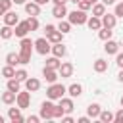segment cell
Instances as JSON below:
<instances>
[{
    "label": "cell",
    "instance_id": "26",
    "mask_svg": "<svg viewBox=\"0 0 123 123\" xmlns=\"http://www.w3.org/2000/svg\"><path fill=\"white\" fill-rule=\"evenodd\" d=\"M106 13V6L100 2V4H92V15H96V17H102Z\"/></svg>",
    "mask_w": 123,
    "mask_h": 123
},
{
    "label": "cell",
    "instance_id": "50",
    "mask_svg": "<svg viewBox=\"0 0 123 123\" xmlns=\"http://www.w3.org/2000/svg\"><path fill=\"white\" fill-rule=\"evenodd\" d=\"M69 2H73V4H79V2H81V0H69Z\"/></svg>",
    "mask_w": 123,
    "mask_h": 123
},
{
    "label": "cell",
    "instance_id": "39",
    "mask_svg": "<svg viewBox=\"0 0 123 123\" xmlns=\"http://www.w3.org/2000/svg\"><path fill=\"white\" fill-rule=\"evenodd\" d=\"M113 121H115V123H123V108L113 113Z\"/></svg>",
    "mask_w": 123,
    "mask_h": 123
},
{
    "label": "cell",
    "instance_id": "2",
    "mask_svg": "<svg viewBox=\"0 0 123 123\" xmlns=\"http://www.w3.org/2000/svg\"><path fill=\"white\" fill-rule=\"evenodd\" d=\"M65 92H67V88H65L62 83H50V86L46 88V96H48L50 100H60Z\"/></svg>",
    "mask_w": 123,
    "mask_h": 123
},
{
    "label": "cell",
    "instance_id": "47",
    "mask_svg": "<svg viewBox=\"0 0 123 123\" xmlns=\"http://www.w3.org/2000/svg\"><path fill=\"white\" fill-rule=\"evenodd\" d=\"M35 2H37V4H38V6H42V4H48V2H50V0H35Z\"/></svg>",
    "mask_w": 123,
    "mask_h": 123
},
{
    "label": "cell",
    "instance_id": "20",
    "mask_svg": "<svg viewBox=\"0 0 123 123\" xmlns=\"http://www.w3.org/2000/svg\"><path fill=\"white\" fill-rule=\"evenodd\" d=\"M56 58H63L65 56V46L62 44V42H54V46H52V50H50Z\"/></svg>",
    "mask_w": 123,
    "mask_h": 123
},
{
    "label": "cell",
    "instance_id": "48",
    "mask_svg": "<svg viewBox=\"0 0 123 123\" xmlns=\"http://www.w3.org/2000/svg\"><path fill=\"white\" fill-rule=\"evenodd\" d=\"M12 2H13V4H25L27 0H12Z\"/></svg>",
    "mask_w": 123,
    "mask_h": 123
},
{
    "label": "cell",
    "instance_id": "29",
    "mask_svg": "<svg viewBox=\"0 0 123 123\" xmlns=\"http://www.w3.org/2000/svg\"><path fill=\"white\" fill-rule=\"evenodd\" d=\"M60 65H62V62H60V58H48L46 60V65L44 67H50V69H60Z\"/></svg>",
    "mask_w": 123,
    "mask_h": 123
},
{
    "label": "cell",
    "instance_id": "1",
    "mask_svg": "<svg viewBox=\"0 0 123 123\" xmlns=\"http://www.w3.org/2000/svg\"><path fill=\"white\" fill-rule=\"evenodd\" d=\"M19 46H21V50H19V63H21V65H27V63L31 62V52H33V48H35V42H33L31 38L23 37Z\"/></svg>",
    "mask_w": 123,
    "mask_h": 123
},
{
    "label": "cell",
    "instance_id": "9",
    "mask_svg": "<svg viewBox=\"0 0 123 123\" xmlns=\"http://www.w3.org/2000/svg\"><path fill=\"white\" fill-rule=\"evenodd\" d=\"M100 19H102V27H106V29H113L117 23V17L113 13H104Z\"/></svg>",
    "mask_w": 123,
    "mask_h": 123
},
{
    "label": "cell",
    "instance_id": "8",
    "mask_svg": "<svg viewBox=\"0 0 123 123\" xmlns=\"http://www.w3.org/2000/svg\"><path fill=\"white\" fill-rule=\"evenodd\" d=\"M4 25H10V27H15L17 23H19V17H17V13L15 12H12V10H8L4 15Z\"/></svg>",
    "mask_w": 123,
    "mask_h": 123
},
{
    "label": "cell",
    "instance_id": "51",
    "mask_svg": "<svg viewBox=\"0 0 123 123\" xmlns=\"http://www.w3.org/2000/svg\"><path fill=\"white\" fill-rule=\"evenodd\" d=\"M86 2H90V4H96V0H86Z\"/></svg>",
    "mask_w": 123,
    "mask_h": 123
},
{
    "label": "cell",
    "instance_id": "21",
    "mask_svg": "<svg viewBox=\"0 0 123 123\" xmlns=\"http://www.w3.org/2000/svg\"><path fill=\"white\" fill-rule=\"evenodd\" d=\"M15 96H17V92H12V90H6V92H2V96H0V100L4 102V104H13L15 102Z\"/></svg>",
    "mask_w": 123,
    "mask_h": 123
},
{
    "label": "cell",
    "instance_id": "41",
    "mask_svg": "<svg viewBox=\"0 0 123 123\" xmlns=\"http://www.w3.org/2000/svg\"><path fill=\"white\" fill-rule=\"evenodd\" d=\"M115 63H117L119 67H123V52H117V54H115Z\"/></svg>",
    "mask_w": 123,
    "mask_h": 123
},
{
    "label": "cell",
    "instance_id": "38",
    "mask_svg": "<svg viewBox=\"0 0 123 123\" xmlns=\"http://www.w3.org/2000/svg\"><path fill=\"white\" fill-rule=\"evenodd\" d=\"M113 15L115 17H123V0L119 4H115V10H113Z\"/></svg>",
    "mask_w": 123,
    "mask_h": 123
},
{
    "label": "cell",
    "instance_id": "30",
    "mask_svg": "<svg viewBox=\"0 0 123 123\" xmlns=\"http://www.w3.org/2000/svg\"><path fill=\"white\" fill-rule=\"evenodd\" d=\"M0 37H2V38H6V40H8V38H12V37H13V29H12L10 25H4V27L0 29Z\"/></svg>",
    "mask_w": 123,
    "mask_h": 123
},
{
    "label": "cell",
    "instance_id": "33",
    "mask_svg": "<svg viewBox=\"0 0 123 123\" xmlns=\"http://www.w3.org/2000/svg\"><path fill=\"white\" fill-rule=\"evenodd\" d=\"M2 75H4L6 79L15 77V69H13V65H4V67H2Z\"/></svg>",
    "mask_w": 123,
    "mask_h": 123
},
{
    "label": "cell",
    "instance_id": "53",
    "mask_svg": "<svg viewBox=\"0 0 123 123\" xmlns=\"http://www.w3.org/2000/svg\"><path fill=\"white\" fill-rule=\"evenodd\" d=\"M121 108H123V98H121Z\"/></svg>",
    "mask_w": 123,
    "mask_h": 123
},
{
    "label": "cell",
    "instance_id": "37",
    "mask_svg": "<svg viewBox=\"0 0 123 123\" xmlns=\"http://www.w3.org/2000/svg\"><path fill=\"white\" fill-rule=\"evenodd\" d=\"M63 115H65V110H63L60 104H58V106H54V117H60V119H62Z\"/></svg>",
    "mask_w": 123,
    "mask_h": 123
},
{
    "label": "cell",
    "instance_id": "49",
    "mask_svg": "<svg viewBox=\"0 0 123 123\" xmlns=\"http://www.w3.org/2000/svg\"><path fill=\"white\" fill-rule=\"evenodd\" d=\"M52 2H54V4H65L67 0H52Z\"/></svg>",
    "mask_w": 123,
    "mask_h": 123
},
{
    "label": "cell",
    "instance_id": "17",
    "mask_svg": "<svg viewBox=\"0 0 123 123\" xmlns=\"http://www.w3.org/2000/svg\"><path fill=\"white\" fill-rule=\"evenodd\" d=\"M67 92H69V96H71V98H79V96L83 94V86H81L79 83H73V85H69V86H67Z\"/></svg>",
    "mask_w": 123,
    "mask_h": 123
},
{
    "label": "cell",
    "instance_id": "35",
    "mask_svg": "<svg viewBox=\"0 0 123 123\" xmlns=\"http://www.w3.org/2000/svg\"><path fill=\"white\" fill-rule=\"evenodd\" d=\"M12 0H0V15H4L8 10H12Z\"/></svg>",
    "mask_w": 123,
    "mask_h": 123
},
{
    "label": "cell",
    "instance_id": "6",
    "mask_svg": "<svg viewBox=\"0 0 123 123\" xmlns=\"http://www.w3.org/2000/svg\"><path fill=\"white\" fill-rule=\"evenodd\" d=\"M54 106L50 100L40 104V119H54Z\"/></svg>",
    "mask_w": 123,
    "mask_h": 123
},
{
    "label": "cell",
    "instance_id": "12",
    "mask_svg": "<svg viewBox=\"0 0 123 123\" xmlns=\"http://www.w3.org/2000/svg\"><path fill=\"white\" fill-rule=\"evenodd\" d=\"M8 117H10V121H13V123H21V121H23L21 108H19V106H17V108H10V110H8Z\"/></svg>",
    "mask_w": 123,
    "mask_h": 123
},
{
    "label": "cell",
    "instance_id": "36",
    "mask_svg": "<svg viewBox=\"0 0 123 123\" xmlns=\"http://www.w3.org/2000/svg\"><path fill=\"white\" fill-rule=\"evenodd\" d=\"M27 77H29V73H27L25 69H15V79H17V81H23V83H25Z\"/></svg>",
    "mask_w": 123,
    "mask_h": 123
},
{
    "label": "cell",
    "instance_id": "3",
    "mask_svg": "<svg viewBox=\"0 0 123 123\" xmlns=\"http://www.w3.org/2000/svg\"><path fill=\"white\" fill-rule=\"evenodd\" d=\"M67 21L71 23V25H83V23H86V19H88V15H86V12H83V10H73V12H69L67 13Z\"/></svg>",
    "mask_w": 123,
    "mask_h": 123
},
{
    "label": "cell",
    "instance_id": "34",
    "mask_svg": "<svg viewBox=\"0 0 123 123\" xmlns=\"http://www.w3.org/2000/svg\"><path fill=\"white\" fill-rule=\"evenodd\" d=\"M6 62H8V65H15V63H19V54L10 52V54L6 56Z\"/></svg>",
    "mask_w": 123,
    "mask_h": 123
},
{
    "label": "cell",
    "instance_id": "42",
    "mask_svg": "<svg viewBox=\"0 0 123 123\" xmlns=\"http://www.w3.org/2000/svg\"><path fill=\"white\" fill-rule=\"evenodd\" d=\"M27 121H29V123H38V121H40V115H29Z\"/></svg>",
    "mask_w": 123,
    "mask_h": 123
},
{
    "label": "cell",
    "instance_id": "4",
    "mask_svg": "<svg viewBox=\"0 0 123 123\" xmlns=\"http://www.w3.org/2000/svg\"><path fill=\"white\" fill-rule=\"evenodd\" d=\"M35 50H37L40 56H46V54L52 50V46H50V40H48L46 37H40V38H37V40H35Z\"/></svg>",
    "mask_w": 123,
    "mask_h": 123
},
{
    "label": "cell",
    "instance_id": "44",
    "mask_svg": "<svg viewBox=\"0 0 123 123\" xmlns=\"http://www.w3.org/2000/svg\"><path fill=\"white\" fill-rule=\"evenodd\" d=\"M62 121H63V123H73V117H71V115H63Z\"/></svg>",
    "mask_w": 123,
    "mask_h": 123
},
{
    "label": "cell",
    "instance_id": "11",
    "mask_svg": "<svg viewBox=\"0 0 123 123\" xmlns=\"http://www.w3.org/2000/svg\"><path fill=\"white\" fill-rule=\"evenodd\" d=\"M27 33H29V25H27V21H19V23L15 25V29H13V35L19 37V38L27 37Z\"/></svg>",
    "mask_w": 123,
    "mask_h": 123
},
{
    "label": "cell",
    "instance_id": "52",
    "mask_svg": "<svg viewBox=\"0 0 123 123\" xmlns=\"http://www.w3.org/2000/svg\"><path fill=\"white\" fill-rule=\"evenodd\" d=\"M0 123H4V117H2V115H0Z\"/></svg>",
    "mask_w": 123,
    "mask_h": 123
},
{
    "label": "cell",
    "instance_id": "10",
    "mask_svg": "<svg viewBox=\"0 0 123 123\" xmlns=\"http://www.w3.org/2000/svg\"><path fill=\"white\" fill-rule=\"evenodd\" d=\"M42 77L46 79V83H56V81H58V77H60V73H58V69L44 67V69H42Z\"/></svg>",
    "mask_w": 123,
    "mask_h": 123
},
{
    "label": "cell",
    "instance_id": "22",
    "mask_svg": "<svg viewBox=\"0 0 123 123\" xmlns=\"http://www.w3.org/2000/svg\"><path fill=\"white\" fill-rule=\"evenodd\" d=\"M98 119H100L102 123H111V121H113V113H111L110 110H100Z\"/></svg>",
    "mask_w": 123,
    "mask_h": 123
},
{
    "label": "cell",
    "instance_id": "7",
    "mask_svg": "<svg viewBox=\"0 0 123 123\" xmlns=\"http://www.w3.org/2000/svg\"><path fill=\"white\" fill-rule=\"evenodd\" d=\"M15 102H17V106H19L21 110L29 108V104H31V92H29V90H27V92H17Z\"/></svg>",
    "mask_w": 123,
    "mask_h": 123
},
{
    "label": "cell",
    "instance_id": "19",
    "mask_svg": "<svg viewBox=\"0 0 123 123\" xmlns=\"http://www.w3.org/2000/svg\"><path fill=\"white\" fill-rule=\"evenodd\" d=\"M104 50H106V54H117L119 52V44L115 42V40H106V46H104Z\"/></svg>",
    "mask_w": 123,
    "mask_h": 123
},
{
    "label": "cell",
    "instance_id": "32",
    "mask_svg": "<svg viewBox=\"0 0 123 123\" xmlns=\"http://www.w3.org/2000/svg\"><path fill=\"white\" fill-rule=\"evenodd\" d=\"M58 31H60L62 35H65V33H69V31H71V23H69V21H63V19H60V25H58Z\"/></svg>",
    "mask_w": 123,
    "mask_h": 123
},
{
    "label": "cell",
    "instance_id": "25",
    "mask_svg": "<svg viewBox=\"0 0 123 123\" xmlns=\"http://www.w3.org/2000/svg\"><path fill=\"white\" fill-rule=\"evenodd\" d=\"M100 104H96V102H92V104H88V108H86V113H88V117H98V113H100Z\"/></svg>",
    "mask_w": 123,
    "mask_h": 123
},
{
    "label": "cell",
    "instance_id": "46",
    "mask_svg": "<svg viewBox=\"0 0 123 123\" xmlns=\"http://www.w3.org/2000/svg\"><path fill=\"white\" fill-rule=\"evenodd\" d=\"M117 81L123 83V67H121V71H119V75H117Z\"/></svg>",
    "mask_w": 123,
    "mask_h": 123
},
{
    "label": "cell",
    "instance_id": "5",
    "mask_svg": "<svg viewBox=\"0 0 123 123\" xmlns=\"http://www.w3.org/2000/svg\"><path fill=\"white\" fill-rule=\"evenodd\" d=\"M44 31H46V38H48L52 44H54V42H62V33L58 31V27H54V25H46Z\"/></svg>",
    "mask_w": 123,
    "mask_h": 123
},
{
    "label": "cell",
    "instance_id": "45",
    "mask_svg": "<svg viewBox=\"0 0 123 123\" xmlns=\"http://www.w3.org/2000/svg\"><path fill=\"white\" fill-rule=\"evenodd\" d=\"M102 4L104 6H111V4H115V0H102Z\"/></svg>",
    "mask_w": 123,
    "mask_h": 123
},
{
    "label": "cell",
    "instance_id": "15",
    "mask_svg": "<svg viewBox=\"0 0 123 123\" xmlns=\"http://www.w3.org/2000/svg\"><path fill=\"white\" fill-rule=\"evenodd\" d=\"M58 73L62 75V79H63V77H71V75H73V63H69V62H63V63L60 65Z\"/></svg>",
    "mask_w": 123,
    "mask_h": 123
},
{
    "label": "cell",
    "instance_id": "43",
    "mask_svg": "<svg viewBox=\"0 0 123 123\" xmlns=\"http://www.w3.org/2000/svg\"><path fill=\"white\" fill-rule=\"evenodd\" d=\"M77 123H90V117H88V115H83V117L77 119Z\"/></svg>",
    "mask_w": 123,
    "mask_h": 123
},
{
    "label": "cell",
    "instance_id": "28",
    "mask_svg": "<svg viewBox=\"0 0 123 123\" xmlns=\"http://www.w3.org/2000/svg\"><path fill=\"white\" fill-rule=\"evenodd\" d=\"M111 33H113V31H111V29H106V27H100V29H98V37H100L104 42L111 38Z\"/></svg>",
    "mask_w": 123,
    "mask_h": 123
},
{
    "label": "cell",
    "instance_id": "16",
    "mask_svg": "<svg viewBox=\"0 0 123 123\" xmlns=\"http://www.w3.org/2000/svg\"><path fill=\"white\" fill-rule=\"evenodd\" d=\"M25 12L29 13V15H38L40 13V6L33 0V2H25Z\"/></svg>",
    "mask_w": 123,
    "mask_h": 123
},
{
    "label": "cell",
    "instance_id": "13",
    "mask_svg": "<svg viewBox=\"0 0 123 123\" xmlns=\"http://www.w3.org/2000/svg\"><path fill=\"white\" fill-rule=\"evenodd\" d=\"M52 15L58 17V19H63V17L67 15V8H65V4H54V8H52Z\"/></svg>",
    "mask_w": 123,
    "mask_h": 123
},
{
    "label": "cell",
    "instance_id": "14",
    "mask_svg": "<svg viewBox=\"0 0 123 123\" xmlns=\"http://www.w3.org/2000/svg\"><path fill=\"white\" fill-rule=\"evenodd\" d=\"M25 88H27L29 92H37V90L40 88V81L35 79V77H27V79H25Z\"/></svg>",
    "mask_w": 123,
    "mask_h": 123
},
{
    "label": "cell",
    "instance_id": "23",
    "mask_svg": "<svg viewBox=\"0 0 123 123\" xmlns=\"http://www.w3.org/2000/svg\"><path fill=\"white\" fill-rule=\"evenodd\" d=\"M92 67H94V71H96V73H104V71L108 69V62H106V60H102V58H98V60L94 62V65H92Z\"/></svg>",
    "mask_w": 123,
    "mask_h": 123
},
{
    "label": "cell",
    "instance_id": "18",
    "mask_svg": "<svg viewBox=\"0 0 123 123\" xmlns=\"http://www.w3.org/2000/svg\"><path fill=\"white\" fill-rule=\"evenodd\" d=\"M86 25H88V29H90V31H98V29L102 27V19H100V17H96V15H92V17H88V19H86Z\"/></svg>",
    "mask_w": 123,
    "mask_h": 123
},
{
    "label": "cell",
    "instance_id": "27",
    "mask_svg": "<svg viewBox=\"0 0 123 123\" xmlns=\"http://www.w3.org/2000/svg\"><path fill=\"white\" fill-rule=\"evenodd\" d=\"M21 81H17L15 77H12V79H8V90H12V92H19V88H21V85H19Z\"/></svg>",
    "mask_w": 123,
    "mask_h": 123
},
{
    "label": "cell",
    "instance_id": "40",
    "mask_svg": "<svg viewBox=\"0 0 123 123\" xmlns=\"http://www.w3.org/2000/svg\"><path fill=\"white\" fill-rule=\"evenodd\" d=\"M88 8H92V4H90V2H86V0H81V2H79V10L86 12Z\"/></svg>",
    "mask_w": 123,
    "mask_h": 123
},
{
    "label": "cell",
    "instance_id": "24",
    "mask_svg": "<svg viewBox=\"0 0 123 123\" xmlns=\"http://www.w3.org/2000/svg\"><path fill=\"white\" fill-rule=\"evenodd\" d=\"M60 106L65 110V113H71V111H73V100H71V98H63V96H62V98H60Z\"/></svg>",
    "mask_w": 123,
    "mask_h": 123
},
{
    "label": "cell",
    "instance_id": "31",
    "mask_svg": "<svg viewBox=\"0 0 123 123\" xmlns=\"http://www.w3.org/2000/svg\"><path fill=\"white\" fill-rule=\"evenodd\" d=\"M27 21V25H29V31H37L38 29V19H37V15H29V19H25Z\"/></svg>",
    "mask_w": 123,
    "mask_h": 123
}]
</instances>
